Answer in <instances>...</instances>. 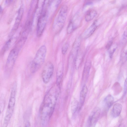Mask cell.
Segmentation results:
<instances>
[{
	"instance_id": "obj_1",
	"label": "cell",
	"mask_w": 127,
	"mask_h": 127,
	"mask_svg": "<svg viewBox=\"0 0 127 127\" xmlns=\"http://www.w3.org/2000/svg\"><path fill=\"white\" fill-rule=\"evenodd\" d=\"M60 86L56 84L45 95L40 109L41 127H46L55 109L60 92Z\"/></svg>"
},
{
	"instance_id": "obj_2",
	"label": "cell",
	"mask_w": 127,
	"mask_h": 127,
	"mask_svg": "<svg viewBox=\"0 0 127 127\" xmlns=\"http://www.w3.org/2000/svg\"><path fill=\"white\" fill-rule=\"evenodd\" d=\"M49 0H44L42 10L39 15L36 26V36L40 37L46 26L48 14Z\"/></svg>"
},
{
	"instance_id": "obj_3",
	"label": "cell",
	"mask_w": 127,
	"mask_h": 127,
	"mask_svg": "<svg viewBox=\"0 0 127 127\" xmlns=\"http://www.w3.org/2000/svg\"><path fill=\"white\" fill-rule=\"evenodd\" d=\"M47 49L45 45H42L37 51L31 65L30 71L33 73L41 67L45 61Z\"/></svg>"
},
{
	"instance_id": "obj_4",
	"label": "cell",
	"mask_w": 127,
	"mask_h": 127,
	"mask_svg": "<svg viewBox=\"0 0 127 127\" xmlns=\"http://www.w3.org/2000/svg\"><path fill=\"white\" fill-rule=\"evenodd\" d=\"M20 49L16 46L10 52L7 59L5 67V73L9 75L14 67Z\"/></svg>"
},
{
	"instance_id": "obj_5",
	"label": "cell",
	"mask_w": 127,
	"mask_h": 127,
	"mask_svg": "<svg viewBox=\"0 0 127 127\" xmlns=\"http://www.w3.org/2000/svg\"><path fill=\"white\" fill-rule=\"evenodd\" d=\"M67 7L65 5L61 8L57 19L53 26L54 30L56 32H58L64 27L66 19Z\"/></svg>"
},
{
	"instance_id": "obj_6",
	"label": "cell",
	"mask_w": 127,
	"mask_h": 127,
	"mask_svg": "<svg viewBox=\"0 0 127 127\" xmlns=\"http://www.w3.org/2000/svg\"><path fill=\"white\" fill-rule=\"evenodd\" d=\"M54 71V66L51 62H48L45 64L41 74L42 80L44 83L47 84L50 81Z\"/></svg>"
},
{
	"instance_id": "obj_7",
	"label": "cell",
	"mask_w": 127,
	"mask_h": 127,
	"mask_svg": "<svg viewBox=\"0 0 127 127\" xmlns=\"http://www.w3.org/2000/svg\"><path fill=\"white\" fill-rule=\"evenodd\" d=\"M101 113L99 108H95L91 112L87 119L86 127H95Z\"/></svg>"
},
{
	"instance_id": "obj_8",
	"label": "cell",
	"mask_w": 127,
	"mask_h": 127,
	"mask_svg": "<svg viewBox=\"0 0 127 127\" xmlns=\"http://www.w3.org/2000/svg\"><path fill=\"white\" fill-rule=\"evenodd\" d=\"M16 100L9 99L2 127H7L11 118L15 107Z\"/></svg>"
},
{
	"instance_id": "obj_9",
	"label": "cell",
	"mask_w": 127,
	"mask_h": 127,
	"mask_svg": "<svg viewBox=\"0 0 127 127\" xmlns=\"http://www.w3.org/2000/svg\"><path fill=\"white\" fill-rule=\"evenodd\" d=\"M24 11V6L23 5H22L19 10L15 23L10 34V36L13 34L18 29L23 16Z\"/></svg>"
},
{
	"instance_id": "obj_10",
	"label": "cell",
	"mask_w": 127,
	"mask_h": 127,
	"mask_svg": "<svg viewBox=\"0 0 127 127\" xmlns=\"http://www.w3.org/2000/svg\"><path fill=\"white\" fill-rule=\"evenodd\" d=\"M64 71V64L62 62L59 64L56 71V84L60 86L61 82Z\"/></svg>"
},
{
	"instance_id": "obj_11",
	"label": "cell",
	"mask_w": 127,
	"mask_h": 127,
	"mask_svg": "<svg viewBox=\"0 0 127 127\" xmlns=\"http://www.w3.org/2000/svg\"><path fill=\"white\" fill-rule=\"evenodd\" d=\"M80 44V38L78 37L73 43L70 53L71 56L73 57H74V59L78 55Z\"/></svg>"
},
{
	"instance_id": "obj_12",
	"label": "cell",
	"mask_w": 127,
	"mask_h": 127,
	"mask_svg": "<svg viewBox=\"0 0 127 127\" xmlns=\"http://www.w3.org/2000/svg\"><path fill=\"white\" fill-rule=\"evenodd\" d=\"M97 20H95L89 27L85 31L83 35V38L85 39L88 38L93 34L97 27Z\"/></svg>"
},
{
	"instance_id": "obj_13",
	"label": "cell",
	"mask_w": 127,
	"mask_h": 127,
	"mask_svg": "<svg viewBox=\"0 0 127 127\" xmlns=\"http://www.w3.org/2000/svg\"><path fill=\"white\" fill-rule=\"evenodd\" d=\"M88 88L86 85H84L81 91L80 97V105L79 106V110L81 108L84 103L85 98L87 93Z\"/></svg>"
},
{
	"instance_id": "obj_14",
	"label": "cell",
	"mask_w": 127,
	"mask_h": 127,
	"mask_svg": "<svg viewBox=\"0 0 127 127\" xmlns=\"http://www.w3.org/2000/svg\"><path fill=\"white\" fill-rule=\"evenodd\" d=\"M122 108V105L118 103L115 104L113 106L112 112V115L115 118L118 117L120 115Z\"/></svg>"
},
{
	"instance_id": "obj_15",
	"label": "cell",
	"mask_w": 127,
	"mask_h": 127,
	"mask_svg": "<svg viewBox=\"0 0 127 127\" xmlns=\"http://www.w3.org/2000/svg\"><path fill=\"white\" fill-rule=\"evenodd\" d=\"M114 101L113 97L110 95H108L103 101V104L105 108L106 109H109L113 104Z\"/></svg>"
},
{
	"instance_id": "obj_16",
	"label": "cell",
	"mask_w": 127,
	"mask_h": 127,
	"mask_svg": "<svg viewBox=\"0 0 127 127\" xmlns=\"http://www.w3.org/2000/svg\"><path fill=\"white\" fill-rule=\"evenodd\" d=\"M96 11L94 9L89 10L87 12L85 19L87 22H89L93 20L97 15Z\"/></svg>"
},
{
	"instance_id": "obj_17",
	"label": "cell",
	"mask_w": 127,
	"mask_h": 127,
	"mask_svg": "<svg viewBox=\"0 0 127 127\" xmlns=\"http://www.w3.org/2000/svg\"><path fill=\"white\" fill-rule=\"evenodd\" d=\"M77 28L72 19L70 20L68 24L67 29V32L68 34L71 33Z\"/></svg>"
},
{
	"instance_id": "obj_18",
	"label": "cell",
	"mask_w": 127,
	"mask_h": 127,
	"mask_svg": "<svg viewBox=\"0 0 127 127\" xmlns=\"http://www.w3.org/2000/svg\"><path fill=\"white\" fill-rule=\"evenodd\" d=\"M79 104L78 101L76 99H74L72 102L71 106L73 113H75L77 110H79Z\"/></svg>"
},
{
	"instance_id": "obj_19",
	"label": "cell",
	"mask_w": 127,
	"mask_h": 127,
	"mask_svg": "<svg viewBox=\"0 0 127 127\" xmlns=\"http://www.w3.org/2000/svg\"><path fill=\"white\" fill-rule=\"evenodd\" d=\"M11 39H10L6 43L5 45L2 48L1 51V54L2 55L9 48L11 45Z\"/></svg>"
},
{
	"instance_id": "obj_20",
	"label": "cell",
	"mask_w": 127,
	"mask_h": 127,
	"mask_svg": "<svg viewBox=\"0 0 127 127\" xmlns=\"http://www.w3.org/2000/svg\"><path fill=\"white\" fill-rule=\"evenodd\" d=\"M117 46V45L116 44L113 45L108 50H109V56L111 58L115 51L116 49Z\"/></svg>"
},
{
	"instance_id": "obj_21",
	"label": "cell",
	"mask_w": 127,
	"mask_h": 127,
	"mask_svg": "<svg viewBox=\"0 0 127 127\" xmlns=\"http://www.w3.org/2000/svg\"><path fill=\"white\" fill-rule=\"evenodd\" d=\"M68 47L69 45L67 43L65 44L63 46L62 48V52L63 55H64L66 54Z\"/></svg>"
},
{
	"instance_id": "obj_22",
	"label": "cell",
	"mask_w": 127,
	"mask_h": 127,
	"mask_svg": "<svg viewBox=\"0 0 127 127\" xmlns=\"http://www.w3.org/2000/svg\"><path fill=\"white\" fill-rule=\"evenodd\" d=\"M90 68V65L89 63H88L86 64L85 66V68L84 70V75H86V76H88L89 73V69Z\"/></svg>"
},
{
	"instance_id": "obj_23",
	"label": "cell",
	"mask_w": 127,
	"mask_h": 127,
	"mask_svg": "<svg viewBox=\"0 0 127 127\" xmlns=\"http://www.w3.org/2000/svg\"><path fill=\"white\" fill-rule=\"evenodd\" d=\"M121 59L123 62L125 61L127 59V49H124L121 54Z\"/></svg>"
},
{
	"instance_id": "obj_24",
	"label": "cell",
	"mask_w": 127,
	"mask_h": 127,
	"mask_svg": "<svg viewBox=\"0 0 127 127\" xmlns=\"http://www.w3.org/2000/svg\"><path fill=\"white\" fill-rule=\"evenodd\" d=\"M113 39L112 38L107 42L106 46V48L108 50L110 48L113 44Z\"/></svg>"
},
{
	"instance_id": "obj_25",
	"label": "cell",
	"mask_w": 127,
	"mask_h": 127,
	"mask_svg": "<svg viewBox=\"0 0 127 127\" xmlns=\"http://www.w3.org/2000/svg\"><path fill=\"white\" fill-rule=\"evenodd\" d=\"M122 40L123 42H126L127 39V31H125L124 32L122 36Z\"/></svg>"
},
{
	"instance_id": "obj_26",
	"label": "cell",
	"mask_w": 127,
	"mask_h": 127,
	"mask_svg": "<svg viewBox=\"0 0 127 127\" xmlns=\"http://www.w3.org/2000/svg\"><path fill=\"white\" fill-rule=\"evenodd\" d=\"M127 91V79L125 80L124 84V94L125 95Z\"/></svg>"
},
{
	"instance_id": "obj_27",
	"label": "cell",
	"mask_w": 127,
	"mask_h": 127,
	"mask_svg": "<svg viewBox=\"0 0 127 127\" xmlns=\"http://www.w3.org/2000/svg\"><path fill=\"white\" fill-rule=\"evenodd\" d=\"M12 1V0H6V3L7 4H9Z\"/></svg>"
},
{
	"instance_id": "obj_28",
	"label": "cell",
	"mask_w": 127,
	"mask_h": 127,
	"mask_svg": "<svg viewBox=\"0 0 127 127\" xmlns=\"http://www.w3.org/2000/svg\"><path fill=\"white\" fill-rule=\"evenodd\" d=\"M2 10V9L1 6L0 5V13L1 11Z\"/></svg>"
}]
</instances>
